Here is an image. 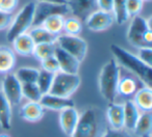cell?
<instances>
[{
	"label": "cell",
	"mask_w": 152,
	"mask_h": 137,
	"mask_svg": "<svg viewBox=\"0 0 152 137\" xmlns=\"http://www.w3.org/2000/svg\"><path fill=\"white\" fill-rule=\"evenodd\" d=\"M106 122L112 129H124V109L123 104L110 103L106 109Z\"/></svg>",
	"instance_id": "obj_15"
},
{
	"label": "cell",
	"mask_w": 152,
	"mask_h": 137,
	"mask_svg": "<svg viewBox=\"0 0 152 137\" xmlns=\"http://www.w3.org/2000/svg\"><path fill=\"white\" fill-rule=\"evenodd\" d=\"M151 19H144L141 16L132 17L128 30L126 32V38L129 44L140 49L144 47H151L152 43V29Z\"/></svg>",
	"instance_id": "obj_4"
},
{
	"label": "cell",
	"mask_w": 152,
	"mask_h": 137,
	"mask_svg": "<svg viewBox=\"0 0 152 137\" xmlns=\"http://www.w3.org/2000/svg\"><path fill=\"white\" fill-rule=\"evenodd\" d=\"M143 1H147V2H148V1H150V0H143Z\"/></svg>",
	"instance_id": "obj_41"
},
{
	"label": "cell",
	"mask_w": 152,
	"mask_h": 137,
	"mask_svg": "<svg viewBox=\"0 0 152 137\" xmlns=\"http://www.w3.org/2000/svg\"><path fill=\"white\" fill-rule=\"evenodd\" d=\"M18 3H19V0H1L0 1V9L7 12V13H12L16 9Z\"/></svg>",
	"instance_id": "obj_37"
},
{
	"label": "cell",
	"mask_w": 152,
	"mask_h": 137,
	"mask_svg": "<svg viewBox=\"0 0 152 137\" xmlns=\"http://www.w3.org/2000/svg\"><path fill=\"white\" fill-rule=\"evenodd\" d=\"M45 113V108L40 102H27L20 109V115L26 122L36 123L42 120Z\"/></svg>",
	"instance_id": "obj_16"
},
{
	"label": "cell",
	"mask_w": 152,
	"mask_h": 137,
	"mask_svg": "<svg viewBox=\"0 0 152 137\" xmlns=\"http://www.w3.org/2000/svg\"><path fill=\"white\" fill-rule=\"evenodd\" d=\"M133 103L135 104L139 110L143 112H151L152 109V89L151 87L144 86L137 89L134 94Z\"/></svg>",
	"instance_id": "obj_18"
},
{
	"label": "cell",
	"mask_w": 152,
	"mask_h": 137,
	"mask_svg": "<svg viewBox=\"0 0 152 137\" xmlns=\"http://www.w3.org/2000/svg\"><path fill=\"white\" fill-rule=\"evenodd\" d=\"M12 43H13L15 52H17L18 54L22 55V56L32 55L34 46H36V44L32 41L31 36L28 34V32L21 34V36H18Z\"/></svg>",
	"instance_id": "obj_17"
},
{
	"label": "cell",
	"mask_w": 152,
	"mask_h": 137,
	"mask_svg": "<svg viewBox=\"0 0 152 137\" xmlns=\"http://www.w3.org/2000/svg\"><path fill=\"white\" fill-rule=\"evenodd\" d=\"M113 13L114 20L119 25H123L127 22L129 16L126 9V0H114L113 3Z\"/></svg>",
	"instance_id": "obj_25"
},
{
	"label": "cell",
	"mask_w": 152,
	"mask_h": 137,
	"mask_svg": "<svg viewBox=\"0 0 152 137\" xmlns=\"http://www.w3.org/2000/svg\"><path fill=\"white\" fill-rule=\"evenodd\" d=\"M53 55L58 62L59 72L68 73V74H78L80 61L77 60L75 57L57 46L55 47Z\"/></svg>",
	"instance_id": "obj_12"
},
{
	"label": "cell",
	"mask_w": 152,
	"mask_h": 137,
	"mask_svg": "<svg viewBox=\"0 0 152 137\" xmlns=\"http://www.w3.org/2000/svg\"><path fill=\"white\" fill-rule=\"evenodd\" d=\"M120 80V65L114 58L107 60L101 67L99 74V91L103 99L114 103L118 96V83Z\"/></svg>",
	"instance_id": "obj_3"
},
{
	"label": "cell",
	"mask_w": 152,
	"mask_h": 137,
	"mask_svg": "<svg viewBox=\"0 0 152 137\" xmlns=\"http://www.w3.org/2000/svg\"><path fill=\"white\" fill-rule=\"evenodd\" d=\"M22 95L29 102H40L43 94L37 83H24L22 84Z\"/></svg>",
	"instance_id": "obj_29"
},
{
	"label": "cell",
	"mask_w": 152,
	"mask_h": 137,
	"mask_svg": "<svg viewBox=\"0 0 152 137\" xmlns=\"http://www.w3.org/2000/svg\"><path fill=\"white\" fill-rule=\"evenodd\" d=\"M66 34L68 36H78L83 30V24L80 20L75 17H70L64 20V27Z\"/></svg>",
	"instance_id": "obj_31"
},
{
	"label": "cell",
	"mask_w": 152,
	"mask_h": 137,
	"mask_svg": "<svg viewBox=\"0 0 152 137\" xmlns=\"http://www.w3.org/2000/svg\"><path fill=\"white\" fill-rule=\"evenodd\" d=\"M0 89L12 106H17L23 98L22 84L13 73H7L5 75L3 80L1 81Z\"/></svg>",
	"instance_id": "obj_9"
},
{
	"label": "cell",
	"mask_w": 152,
	"mask_h": 137,
	"mask_svg": "<svg viewBox=\"0 0 152 137\" xmlns=\"http://www.w3.org/2000/svg\"><path fill=\"white\" fill-rule=\"evenodd\" d=\"M113 3L114 0H97V7H99V9L105 12L113 11Z\"/></svg>",
	"instance_id": "obj_38"
},
{
	"label": "cell",
	"mask_w": 152,
	"mask_h": 137,
	"mask_svg": "<svg viewBox=\"0 0 152 137\" xmlns=\"http://www.w3.org/2000/svg\"><path fill=\"white\" fill-rule=\"evenodd\" d=\"M80 83L81 79L78 74L57 72L54 74L48 94L63 98H70L77 91Z\"/></svg>",
	"instance_id": "obj_6"
},
{
	"label": "cell",
	"mask_w": 152,
	"mask_h": 137,
	"mask_svg": "<svg viewBox=\"0 0 152 137\" xmlns=\"http://www.w3.org/2000/svg\"><path fill=\"white\" fill-rule=\"evenodd\" d=\"M0 137H10L7 134H0Z\"/></svg>",
	"instance_id": "obj_40"
},
{
	"label": "cell",
	"mask_w": 152,
	"mask_h": 137,
	"mask_svg": "<svg viewBox=\"0 0 152 137\" xmlns=\"http://www.w3.org/2000/svg\"><path fill=\"white\" fill-rule=\"evenodd\" d=\"M107 128L105 114L97 107H88L79 114L71 137H102Z\"/></svg>",
	"instance_id": "obj_1"
},
{
	"label": "cell",
	"mask_w": 152,
	"mask_h": 137,
	"mask_svg": "<svg viewBox=\"0 0 152 137\" xmlns=\"http://www.w3.org/2000/svg\"><path fill=\"white\" fill-rule=\"evenodd\" d=\"M86 25L92 31H103L106 30L114 23V16L110 12L98 9L95 11L85 20Z\"/></svg>",
	"instance_id": "obj_10"
},
{
	"label": "cell",
	"mask_w": 152,
	"mask_h": 137,
	"mask_svg": "<svg viewBox=\"0 0 152 137\" xmlns=\"http://www.w3.org/2000/svg\"><path fill=\"white\" fill-rule=\"evenodd\" d=\"M123 109H124V129H126L127 131H133L141 114L139 108L135 106L133 101L127 100L123 104Z\"/></svg>",
	"instance_id": "obj_19"
},
{
	"label": "cell",
	"mask_w": 152,
	"mask_h": 137,
	"mask_svg": "<svg viewBox=\"0 0 152 137\" xmlns=\"http://www.w3.org/2000/svg\"><path fill=\"white\" fill-rule=\"evenodd\" d=\"M12 20H13L12 13H7V12L0 9V30L9 28L12 23Z\"/></svg>",
	"instance_id": "obj_35"
},
{
	"label": "cell",
	"mask_w": 152,
	"mask_h": 137,
	"mask_svg": "<svg viewBox=\"0 0 152 137\" xmlns=\"http://www.w3.org/2000/svg\"><path fill=\"white\" fill-rule=\"evenodd\" d=\"M67 5L77 19L86 20L97 9V0H67Z\"/></svg>",
	"instance_id": "obj_11"
},
{
	"label": "cell",
	"mask_w": 152,
	"mask_h": 137,
	"mask_svg": "<svg viewBox=\"0 0 152 137\" xmlns=\"http://www.w3.org/2000/svg\"><path fill=\"white\" fill-rule=\"evenodd\" d=\"M39 73H40V70L34 69V67H20L15 73V76L21 82V84L36 83L39 77Z\"/></svg>",
	"instance_id": "obj_27"
},
{
	"label": "cell",
	"mask_w": 152,
	"mask_h": 137,
	"mask_svg": "<svg viewBox=\"0 0 152 137\" xmlns=\"http://www.w3.org/2000/svg\"><path fill=\"white\" fill-rule=\"evenodd\" d=\"M34 7H36L34 2L27 3L20 9L15 17H13L7 33V38L9 42L12 43L18 36L26 33L29 30L34 23Z\"/></svg>",
	"instance_id": "obj_5"
},
{
	"label": "cell",
	"mask_w": 152,
	"mask_h": 137,
	"mask_svg": "<svg viewBox=\"0 0 152 137\" xmlns=\"http://www.w3.org/2000/svg\"><path fill=\"white\" fill-rule=\"evenodd\" d=\"M39 2H50V3H56V4H66L67 0H38Z\"/></svg>",
	"instance_id": "obj_39"
},
{
	"label": "cell",
	"mask_w": 152,
	"mask_h": 137,
	"mask_svg": "<svg viewBox=\"0 0 152 137\" xmlns=\"http://www.w3.org/2000/svg\"><path fill=\"white\" fill-rule=\"evenodd\" d=\"M137 91V84L134 79L128 76H125L123 78L120 77L118 83V94L124 96V97H130V96L134 95Z\"/></svg>",
	"instance_id": "obj_26"
},
{
	"label": "cell",
	"mask_w": 152,
	"mask_h": 137,
	"mask_svg": "<svg viewBox=\"0 0 152 137\" xmlns=\"http://www.w3.org/2000/svg\"><path fill=\"white\" fill-rule=\"evenodd\" d=\"M12 105L0 89V127L10 130L12 127Z\"/></svg>",
	"instance_id": "obj_22"
},
{
	"label": "cell",
	"mask_w": 152,
	"mask_h": 137,
	"mask_svg": "<svg viewBox=\"0 0 152 137\" xmlns=\"http://www.w3.org/2000/svg\"><path fill=\"white\" fill-rule=\"evenodd\" d=\"M59 126L64 134L71 137L76 124L78 122L79 112L75 109V107H69L61 110L59 113Z\"/></svg>",
	"instance_id": "obj_13"
},
{
	"label": "cell",
	"mask_w": 152,
	"mask_h": 137,
	"mask_svg": "<svg viewBox=\"0 0 152 137\" xmlns=\"http://www.w3.org/2000/svg\"><path fill=\"white\" fill-rule=\"evenodd\" d=\"M139 57L142 61L152 67V48L151 47H144L139 49Z\"/></svg>",
	"instance_id": "obj_34"
},
{
	"label": "cell",
	"mask_w": 152,
	"mask_h": 137,
	"mask_svg": "<svg viewBox=\"0 0 152 137\" xmlns=\"http://www.w3.org/2000/svg\"><path fill=\"white\" fill-rule=\"evenodd\" d=\"M31 36L34 44H45V43H50V44H55L56 42V36L50 33L48 30H46L42 26H34L30 31L28 32Z\"/></svg>",
	"instance_id": "obj_23"
},
{
	"label": "cell",
	"mask_w": 152,
	"mask_h": 137,
	"mask_svg": "<svg viewBox=\"0 0 152 137\" xmlns=\"http://www.w3.org/2000/svg\"><path fill=\"white\" fill-rule=\"evenodd\" d=\"M41 65H42V70L47 71V72H50L52 74L59 72V65L54 55L48 57V58H45L44 60L41 61Z\"/></svg>",
	"instance_id": "obj_33"
},
{
	"label": "cell",
	"mask_w": 152,
	"mask_h": 137,
	"mask_svg": "<svg viewBox=\"0 0 152 137\" xmlns=\"http://www.w3.org/2000/svg\"><path fill=\"white\" fill-rule=\"evenodd\" d=\"M55 47H56V45L50 44V43L37 44L36 46H34L32 55H34L37 59L42 61V60H44L45 58H48V57L52 56V55L54 54Z\"/></svg>",
	"instance_id": "obj_28"
},
{
	"label": "cell",
	"mask_w": 152,
	"mask_h": 137,
	"mask_svg": "<svg viewBox=\"0 0 152 137\" xmlns=\"http://www.w3.org/2000/svg\"><path fill=\"white\" fill-rule=\"evenodd\" d=\"M53 77H54V74H52V73L47 72V71L44 70H40L39 77L37 79L36 83L43 95L49 93V89H50L51 84H52Z\"/></svg>",
	"instance_id": "obj_30"
},
{
	"label": "cell",
	"mask_w": 152,
	"mask_h": 137,
	"mask_svg": "<svg viewBox=\"0 0 152 137\" xmlns=\"http://www.w3.org/2000/svg\"><path fill=\"white\" fill-rule=\"evenodd\" d=\"M143 0H126V9L129 17L139 16L143 9Z\"/></svg>",
	"instance_id": "obj_32"
},
{
	"label": "cell",
	"mask_w": 152,
	"mask_h": 137,
	"mask_svg": "<svg viewBox=\"0 0 152 137\" xmlns=\"http://www.w3.org/2000/svg\"><path fill=\"white\" fill-rule=\"evenodd\" d=\"M102 137H131V136L127 131L124 130V129H119V130H117V129L107 128Z\"/></svg>",
	"instance_id": "obj_36"
},
{
	"label": "cell",
	"mask_w": 152,
	"mask_h": 137,
	"mask_svg": "<svg viewBox=\"0 0 152 137\" xmlns=\"http://www.w3.org/2000/svg\"><path fill=\"white\" fill-rule=\"evenodd\" d=\"M0 1H1V0H0Z\"/></svg>",
	"instance_id": "obj_43"
},
{
	"label": "cell",
	"mask_w": 152,
	"mask_h": 137,
	"mask_svg": "<svg viewBox=\"0 0 152 137\" xmlns=\"http://www.w3.org/2000/svg\"><path fill=\"white\" fill-rule=\"evenodd\" d=\"M137 137H151L152 135V114L151 112H143L140 114L134 129L132 131Z\"/></svg>",
	"instance_id": "obj_20"
},
{
	"label": "cell",
	"mask_w": 152,
	"mask_h": 137,
	"mask_svg": "<svg viewBox=\"0 0 152 137\" xmlns=\"http://www.w3.org/2000/svg\"><path fill=\"white\" fill-rule=\"evenodd\" d=\"M16 65V54L7 46H0V74H7Z\"/></svg>",
	"instance_id": "obj_21"
},
{
	"label": "cell",
	"mask_w": 152,
	"mask_h": 137,
	"mask_svg": "<svg viewBox=\"0 0 152 137\" xmlns=\"http://www.w3.org/2000/svg\"><path fill=\"white\" fill-rule=\"evenodd\" d=\"M0 85H1V82H0Z\"/></svg>",
	"instance_id": "obj_42"
},
{
	"label": "cell",
	"mask_w": 152,
	"mask_h": 137,
	"mask_svg": "<svg viewBox=\"0 0 152 137\" xmlns=\"http://www.w3.org/2000/svg\"><path fill=\"white\" fill-rule=\"evenodd\" d=\"M64 16L61 15H53L48 17L47 19H45L43 21V23L41 24L42 27H44L46 30H48L50 33L54 34V36H59L61 32L63 31L64 27Z\"/></svg>",
	"instance_id": "obj_24"
},
{
	"label": "cell",
	"mask_w": 152,
	"mask_h": 137,
	"mask_svg": "<svg viewBox=\"0 0 152 137\" xmlns=\"http://www.w3.org/2000/svg\"><path fill=\"white\" fill-rule=\"evenodd\" d=\"M70 13V9L66 4H56L50 2H38L34 7V16L32 26H41L45 19L53 15L66 16Z\"/></svg>",
	"instance_id": "obj_8"
},
{
	"label": "cell",
	"mask_w": 152,
	"mask_h": 137,
	"mask_svg": "<svg viewBox=\"0 0 152 137\" xmlns=\"http://www.w3.org/2000/svg\"><path fill=\"white\" fill-rule=\"evenodd\" d=\"M55 45L74 56L78 61H83L87 56L88 44L78 36H57Z\"/></svg>",
	"instance_id": "obj_7"
},
{
	"label": "cell",
	"mask_w": 152,
	"mask_h": 137,
	"mask_svg": "<svg viewBox=\"0 0 152 137\" xmlns=\"http://www.w3.org/2000/svg\"><path fill=\"white\" fill-rule=\"evenodd\" d=\"M114 59L119 65L125 67L134 74L145 86L151 87L152 85V67L142 61L137 55L132 54L123 47L112 44L110 47Z\"/></svg>",
	"instance_id": "obj_2"
},
{
	"label": "cell",
	"mask_w": 152,
	"mask_h": 137,
	"mask_svg": "<svg viewBox=\"0 0 152 137\" xmlns=\"http://www.w3.org/2000/svg\"><path fill=\"white\" fill-rule=\"evenodd\" d=\"M40 103L45 109L55 110V111H61L69 107H75L74 102L70 98H63L58 96L45 94L42 96L40 100Z\"/></svg>",
	"instance_id": "obj_14"
}]
</instances>
